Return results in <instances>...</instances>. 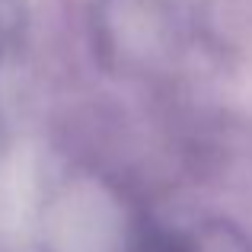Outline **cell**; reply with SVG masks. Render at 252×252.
Masks as SVG:
<instances>
[{"label": "cell", "mask_w": 252, "mask_h": 252, "mask_svg": "<svg viewBox=\"0 0 252 252\" xmlns=\"http://www.w3.org/2000/svg\"><path fill=\"white\" fill-rule=\"evenodd\" d=\"M0 252H10V249H6V246H3V243H0Z\"/></svg>", "instance_id": "cell-1"}]
</instances>
